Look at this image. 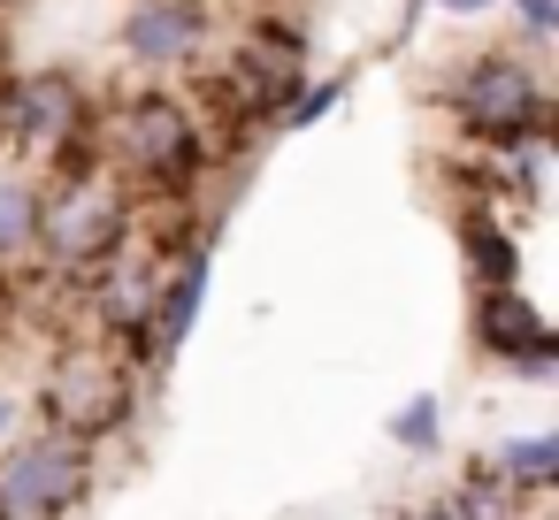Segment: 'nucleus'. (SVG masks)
I'll use <instances>...</instances> for the list:
<instances>
[{"instance_id": "1", "label": "nucleus", "mask_w": 559, "mask_h": 520, "mask_svg": "<svg viewBox=\"0 0 559 520\" xmlns=\"http://www.w3.org/2000/svg\"><path fill=\"white\" fill-rule=\"evenodd\" d=\"M452 116H460L467 131H490L498 146H513V138L544 131V85L528 77V62L483 55V62H467V70L452 77Z\"/></svg>"}, {"instance_id": "2", "label": "nucleus", "mask_w": 559, "mask_h": 520, "mask_svg": "<svg viewBox=\"0 0 559 520\" xmlns=\"http://www.w3.org/2000/svg\"><path fill=\"white\" fill-rule=\"evenodd\" d=\"M116 146H123V161H131L146 184H169V192H177V184H192V177H200V161H207L192 108H185V100H169V93L131 100V108L116 116Z\"/></svg>"}, {"instance_id": "3", "label": "nucleus", "mask_w": 559, "mask_h": 520, "mask_svg": "<svg viewBox=\"0 0 559 520\" xmlns=\"http://www.w3.org/2000/svg\"><path fill=\"white\" fill-rule=\"evenodd\" d=\"M85 497V451L70 436H39L0 474V512H62Z\"/></svg>"}, {"instance_id": "4", "label": "nucleus", "mask_w": 559, "mask_h": 520, "mask_svg": "<svg viewBox=\"0 0 559 520\" xmlns=\"http://www.w3.org/2000/svg\"><path fill=\"white\" fill-rule=\"evenodd\" d=\"M78 131V85L62 70H32L0 85V146H55Z\"/></svg>"}, {"instance_id": "5", "label": "nucleus", "mask_w": 559, "mask_h": 520, "mask_svg": "<svg viewBox=\"0 0 559 520\" xmlns=\"http://www.w3.org/2000/svg\"><path fill=\"white\" fill-rule=\"evenodd\" d=\"M39 238L55 245V261H100V253H116V238H123V199L116 192H93V177H78L70 192H62V207L55 215H39Z\"/></svg>"}, {"instance_id": "6", "label": "nucleus", "mask_w": 559, "mask_h": 520, "mask_svg": "<svg viewBox=\"0 0 559 520\" xmlns=\"http://www.w3.org/2000/svg\"><path fill=\"white\" fill-rule=\"evenodd\" d=\"M475 337H483L490 360H521L528 375H551V329H544V314H536L513 283H483Z\"/></svg>"}, {"instance_id": "7", "label": "nucleus", "mask_w": 559, "mask_h": 520, "mask_svg": "<svg viewBox=\"0 0 559 520\" xmlns=\"http://www.w3.org/2000/svg\"><path fill=\"white\" fill-rule=\"evenodd\" d=\"M207 39V9L200 0H139L131 24H123V47L131 62H192V47Z\"/></svg>"}, {"instance_id": "8", "label": "nucleus", "mask_w": 559, "mask_h": 520, "mask_svg": "<svg viewBox=\"0 0 559 520\" xmlns=\"http://www.w3.org/2000/svg\"><path fill=\"white\" fill-rule=\"evenodd\" d=\"M238 85H246V108H284L299 93V39L292 32H261L246 39L238 55Z\"/></svg>"}, {"instance_id": "9", "label": "nucleus", "mask_w": 559, "mask_h": 520, "mask_svg": "<svg viewBox=\"0 0 559 520\" xmlns=\"http://www.w3.org/2000/svg\"><path fill=\"white\" fill-rule=\"evenodd\" d=\"M55 406H62V421H78V428H108V421L131 413V398H123V383H116L108 367H70V375L55 383Z\"/></svg>"}, {"instance_id": "10", "label": "nucleus", "mask_w": 559, "mask_h": 520, "mask_svg": "<svg viewBox=\"0 0 559 520\" xmlns=\"http://www.w3.org/2000/svg\"><path fill=\"white\" fill-rule=\"evenodd\" d=\"M32 238H39V199H32V184L0 177V253H24Z\"/></svg>"}, {"instance_id": "11", "label": "nucleus", "mask_w": 559, "mask_h": 520, "mask_svg": "<svg viewBox=\"0 0 559 520\" xmlns=\"http://www.w3.org/2000/svg\"><path fill=\"white\" fill-rule=\"evenodd\" d=\"M498 467H506L513 482L544 489V482H559V444H551V436H536V444H498Z\"/></svg>"}, {"instance_id": "12", "label": "nucleus", "mask_w": 559, "mask_h": 520, "mask_svg": "<svg viewBox=\"0 0 559 520\" xmlns=\"http://www.w3.org/2000/svg\"><path fill=\"white\" fill-rule=\"evenodd\" d=\"M391 436H399L406 451H437V436H444V406H437V398H406L399 421H391Z\"/></svg>"}, {"instance_id": "13", "label": "nucleus", "mask_w": 559, "mask_h": 520, "mask_svg": "<svg viewBox=\"0 0 559 520\" xmlns=\"http://www.w3.org/2000/svg\"><path fill=\"white\" fill-rule=\"evenodd\" d=\"M467 261H475L483 283H513V245H506L498 230H483V222L467 230Z\"/></svg>"}, {"instance_id": "14", "label": "nucleus", "mask_w": 559, "mask_h": 520, "mask_svg": "<svg viewBox=\"0 0 559 520\" xmlns=\"http://www.w3.org/2000/svg\"><path fill=\"white\" fill-rule=\"evenodd\" d=\"M521 16H528V32H536V39L559 24V9H551V0H521Z\"/></svg>"}, {"instance_id": "15", "label": "nucleus", "mask_w": 559, "mask_h": 520, "mask_svg": "<svg viewBox=\"0 0 559 520\" xmlns=\"http://www.w3.org/2000/svg\"><path fill=\"white\" fill-rule=\"evenodd\" d=\"M437 9H460V16H483V9H490V0H437Z\"/></svg>"}, {"instance_id": "16", "label": "nucleus", "mask_w": 559, "mask_h": 520, "mask_svg": "<svg viewBox=\"0 0 559 520\" xmlns=\"http://www.w3.org/2000/svg\"><path fill=\"white\" fill-rule=\"evenodd\" d=\"M9 421H16V406H9V398H0V428H9Z\"/></svg>"}]
</instances>
